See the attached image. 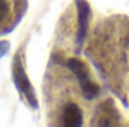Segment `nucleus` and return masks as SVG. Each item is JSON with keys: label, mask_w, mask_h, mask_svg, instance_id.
<instances>
[{"label": "nucleus", "mask_w": 129, "mask_h": 127, "mask_svg": "<svg viewBox=\"0 0 129 127\" xmlns=\"http://www.w3.org/2000/svg\"><path fill=\"white\" fill-rule=\"evenodd\" d=\"M66 66L68 69L77 76L80 85H81V91H83V96L90 100V99H95L98 94H99V87L90 79V75H89V69L87 66L83 63L81 60L78 58H69L66 61Z\"/></svg>", "instance_id": "1"}, {"label": "nucleus", "mask_w": 129, "mask_h": 127, "mask_svg": "<svg viewBox=\"0 0 129 127\" xmlns=\"http://www.w3.org/2000/svg\"><path fill=\"white\" fill-rule=\"evenodd\" d=\"M12 76H14V82L18 88V91L24 96L29 102V105L32 108H38V100H36V94H35V90H33V85L30 84L24 69H23V64L20 63L18 58H15L14 66H12Z\"/></svg>", "instance_id": "2"}, {"label": "nucleus", "mask_w": 129, "mask_h": 127, "mask_svg": "<svg viewBox=\"0 0 129 127\" xmlns=\"http://www.w3.org/2000/svg\"><path fill=\"white\" fill-rule=\"evenodd\" d=\"M77 9H78V34H77V45L80 46L86 37L87 26L90 20V6L86 0H77Z\"/></svg>", "instance_id": "3"}, {"label": "nucleus", "mask_w": 129, "mask_h": 127, "mask_svg": "<svg viewBox=\"0 0 129 127\" xmlns=\"http://www.w3.org/2000/svg\"><path fill=\"white\" fill-rule=\"evenodd\" d=\"M63 126L80 127L83 126V112L78 105L68 103L63 109Z\"/></svg>", "instance_id": "4"}, {"label": "nucleus", "mask_w": 129, "mask_h": 127, "mask_svg": "<svg viewBox=\"0 0 129 127\" xmlns=\"http://www.w3.org/2000/svg\"><path fill=\"white\" fill-rule=\"evenodd\" d=\"M8 12H9V6H8V3H6L5 0H0V23H2V20L8 15Z\"/></svg>", "instance_id": "5"}, {"label": "nucleus", "mask_w": 129, "mask_h": 127, "mask_svg": "<svg viewBox=\"0 0 129 127\" xmlns=\"http://www.w3.org/2000/svg\"><path fill=\"white\" fill-rule=\"evenodd\" d=\"M8 45H9L8 42H0V55H3V54L6 52V49H8L6 46H8Z\"/></svg>", "instance_id": "6"}]
</instances>
